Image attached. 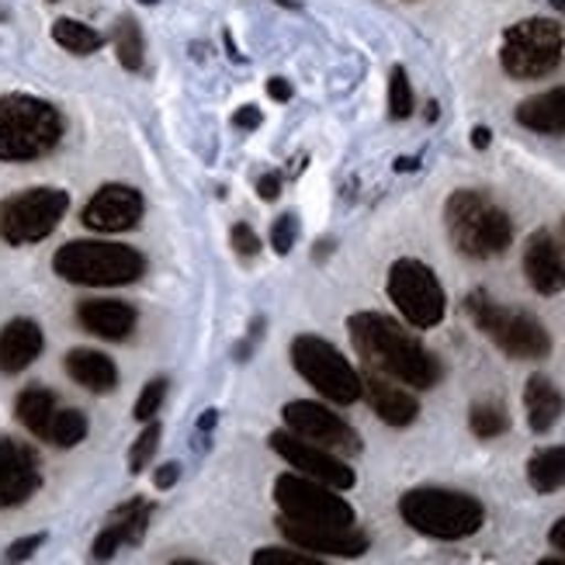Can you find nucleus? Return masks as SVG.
<instances>
[{
	"instance_id": "obj_3",
	"label": "nucleus",
	"mask_w": 565,
	"mask_h": 565,
	"mask_svg": "<svg viewBox=\"0 0 565 565\" xmlns=\"http://www.w3.org/2000/svg\"><path fill=\"white\" fill-rule=\"evenodd\" d=\"M53 271L70 285L87 288H118L146 275V257L126 243L108 239H73L56 250Z\"/></svg>"
},
{
	"instance_id": "obj_19",
	"label": "nucleus",
	"mask_w": 565,
	"mask_h": 565,
	"mask_svg": "<svg viewBox=\"0 0 565 565\" xmlns=\"http://www.w3.org/2000/svg\"><path fill=\"white\" fill-rule=\"evenodd\" d=\"M361 396L388 427H409L416 420V413H420V403H416L413 392H406L403 385H396L388 375H379V372L361 375Z\"/></svg>"
},
{
	"instance_id": "obj_6",
	"label": "nucleus",
	"mask_w": 565,
	"mask_h": 565,
	"mask_svg": "<svg viewBox=\"0 0 565 565\" xmlns=\"http://www.w3.org/2000/svg\"><path fill=\"white\" fill-rule=\"evenodd\" d=\"M465 312H469L472 323L510 358L542 361L552 351V337L542 319L524 309H507L489 299L486 291H472L469 299H465Z\"/></svg>"
},
{
	"instance_id": "obj_14",
	"label": "nucleus",
	"mask_w": 565,
	"mask_h": 565,
	"mask_svg": "<svg viewBox=\"0 0 565 565\" xmlns=\"http://www.w3.org/2000/svg\"><path fill=\"white\" fill-rule=\"evenodd\" d=\"M142 194L129 184H105L94 199L84 205L81 223L94 233H126L136 230L142 218Z\"/></svg>"
},
{
	"instance_id": "obj_41",
	"label": "nucleus",
	"mask_w": 565,
	"mask_h": 565,
	"mask_svg": "<svg viewBox=\"0 0 565 565\" xmlns=\"http://www.w3.org/2000/svg\"><path fill=\"white\" fill-rule=\"evenodd\" d=\"M267 94H271L275 102H288V97H291V84L285 77H271V81H267Z\"/></svg>"
},
{
	"instance_id": "obj_45",
	"label": "nucleus",
	"mask_w": 565,
	"mask_h": 565,
	"mask_svg": "<svg viewBox=\"0 0 565 565\" xmlns=\"http://www.w3.org/2000/svg\"><path fill=\"white\" fill-rule=\"evenodd\" d=\"M139 4H157V0H139Z\"/></svg>"
},
{
	"instance_id": "obj_8",
	"label": "nucleus",
	"mask_w": 565,
	"mask_h": 565,
	"mask_svg": "<svg viewBox=\"0 0 565 565\" xmlns=\"http://www.w3.org/2000/svg\"><path fill=\"white\" fill-rule=\"evenodd\" d=\"M291 364L319 396L337 403V406H351L361 399V372L343 358L330 340L302 333L291 340Z\"/></svg>"
},
{
	"instance_id": "obj_42",
	"label": "nucleus",
	"mask_w": 565,
	"mask_h": 565,
	"mask_svg": "<svg viewBox=\"0 0 565 565\" xmlns=\"http://www.w3.org/2000/svg\"><path fill=\"white\" fill-rule=\"evenodd\" d=\"M548 542H552V548H555V552H562V555H565V518H558V521L552 524Z\"/></svg>"
},
{
	"instance_id": "obj_5",
	"label": "nucleus",
	"mask_w": 565,
	"mask_h": 565,
	"mask_svg": "<svg viewBox=\"0 0 565 565\" xmlns=\"http://www.w3.org/2000/svg\"><path fill=\"white\" fill-rule=\"evenodd\" d=\"M63 136L60 111L32 94L0 97V160L24 163L56 150Z\"/></svg>"
},
{
	"instance_id": "obj_29",
	"label": "nucleus",
	"mask_w": 565,
	"mask_h": 565,
	"mask_svg": "<svg viewBox=\"0 0 565 565\" xmlns=\"http://www.w3.org/2000/svg\"><path fill=\"white\" fill-rule=\"evenodd\" d=\"M87 437V416L81 409H56L53 424H49L45 440L56 448H77Z\"/></svg>"
},
{
	"instance_id": "obj_34",
	"label": "nucleus",
	"mask_w": 565,
	"mask_h": 565,
	"mask_svg": "<svg viewBox=\"0 0 565 565\" xmlns=\"http://www.w3.org/2000/svg\"><path fill=\"white\" fill-rule=\"evenodd\" d=\"M254 565H323V562L291 545V548H260V552H254Z\"/></svg>"
},
{
	"instance_id": "obj_32",
	"label": "nucleus",
	"mask_w": 565,
	"mask_h": 565,
	"mask_svg": "<svg viewBox=\"0 0 565 565\" xmlns=\"http://www.w3.org/2000/svg\"><path fill=\"white\" fill-rule=\"evenodd\" d=\"M160 424H146V430L132 440V448H129V472L132 476H139L146 465H150V458L157 455V448H160Z\"/></svg>"
},
{
	"instance_id": "obj_30",
	"label": "nucleus",
	"mask_w": 565,
	"mask_h": 565,
	"mask_svg": "<svg viewBox=\"0 0 565 565\" xmlns=\"http://www.w3.org/2000/svg\"><path fill=\"white\" fill-rule=\"evenodd\" d=\"M469 427H472L476 437L493 440V437L510 430V413H507L503 403H476L469 409Z\"/></svg>"
},
{
	"instance_id": "obj_25",
	"label": "nucleus",
	"mask_w": 565,
	"mask_h": 565,
	"mask_svg": "<svg viewBox=\"0 0 565 565\" xmlns=\"http://www.w3.org/2000/svg\"><path fill=\"white\" fill-rule=\"evenodd\" d=\"M56 409H60L56 396L49 388H42V385H29L18 396V403H14V413H18L21 427L29 430V434H35V437H42V440L49 434V424H53Z\"/></svg>"
},
{
	"instance_id": "obj_20",
	"label": "nucleus",
	"mask_w": 565,
	"mask_h": 565,
	"mask_svg": "<svg viewBox=\"0 0 565 565\" xmlns=\"http://www.w3.org/2000/svg\"><path fill=\"white\" fill-rule=\"evenodd\" d=\"M136 309L118 299H87L77 306V323L102 340H126L136 330Z\"/></svg>"
},
{
	"instance_id": "obj_33",
	"label": "nucleus",
	"mask_w": 565,
	"mask_h": 565,
	"mask_svg": "<svg viewBox=\"0 0 565 565\" xmlns=\"http://www.w3.org/2000/svg\"><path fill=\"white\" fill-rule=\"evenodd\" d=\"M163 399H167V379H153V382H146V388L139 392V399H136V409H132V416H136L139 424H150V420H157V413H160Z\"/></svg>"
},
{
	"instance_id": "obj_4",
	"label": "nucleus",
	"mask_w": 565,
	"mask_h": 565,
	"mask_svg": "<svg viewBox=\"0 0 565 565\" xmlns=\"http://www.w3.org/2000/svg\"><path fill=\"white\" fill-rule=\"evenodd\" d=\"M399 518L416 534H427L434 542H461L482 527L486 510L476 497L458 493V489L420 486L399 500Z\"/></svg>"
},
{
	"instance_id": "obj_47",
	"label": "nucleus",
	"mask_w": 565,
	"mask_h": 565,
	"mask_svg": "<svg viewBox=\"0 0 565 565\" xmlns=\"http://www.w3.org/2000/svg\"><path fill=\"white\" fill-rule=\"evenodd\" d=\"M0 18H4V11H0Z\"/></svg>"
},
{
	"instance_id": "obj_17",
	"label": "nucleus",
	"mask_w": 565,
	"mask_h": 565,
	"mask_svg": "<svg viewBox=\"0 0 565 565\" xmlns=\"http://www.w3.org/2000/svg\"><path fill=\"white\" fill-rule=\"evenodd\" d=\"M150 518H153V503L150 500H129V503H121L111 513V518H108V524L102 527V534L94 537L90 555L97 562H108L121 545H139L146 527H150Z\"/></svg>"
},
{
	"instance_id": "obj_15",
	"label": "nucleus",
	"mask_w": 565,
	"mask_h": 565,
	"mask_svg": "<svg viewBox=\"0 0 565 565\" xmlns=\"http://www.w3.org/2000/svg\"><path fill=\"white\" fill-rule=\"evenodd\" d=\"M278 531L288 537L295 548L309 555H333V558H358L367 552V534L358 527H323V524H302V521H278Z\"/></svg>"
},
{
	"instance_id": "obj_18",
	"label": "nucleus",
	"mask_w": 565,
	"mask_h": 565,
	"mask_svg": "<svg viewBox=\"0 0 565 565\" xmlns=\"http://www.w3.org/2000/svg\"><path fill=\"white\" fill-rule=\"evenodd\" d=\"M524 278L537 295H558L565 288V254L548 230H537L527 236Z\"/></svg>"
},
{
	"instance_id": "obj_35",
	"label": "nucleus",
	"mask_w": 565,
	"mask_h": 565,
	"mask_svg": "<svg viewBox=\"0 0 565 565\" xmlns=\"http://www.w3.org/2000/svg\"><path fill=\"white\" fill-rule=\"evenodd\" d=\"M295 239H299V218H295L291 212L278 215L275 226H271V247H275V254H281V257L291 254Z\"/></svg>"
},
{
	"instance_id": "obj_9",
	"label": "nucleus",
	"mask_w": 565,
	"mask_h": 565,
	"mask_svg": "<svg viewBox=\"0 0 565 565\" xmlns=\"http://www.w3.org/2000/svg\"><path fill=\"white\" fill-rule=\"evenodd\" d=\"M70 209V194L60 188H29L0 202V239L29 247L53 233Z\"/></svg>"
},
{
	"instance_id": "obj_24",
	"label": "nucleus",
	"mask_w": 565,
	"mask_h": 565,
	"mask_svg": "<svg viewBox=\"0 0 565 565\" xmlns=\"http://www.w3.org/2000/svg\"><path fill=\"white\" fill-rule=\"evenodd\" d=\"M524 409H527V427L534 434H548L565 413V396L545 375H531L524 385Z\"/></svg>"
},
{
	"instance_id": "obj_13",
	"label": "nucleus",
	"mask_w": 565,
	"mask_h": 565,
	"mask_svg": "<svg viewBox=\"0 0 565 565\" xmlns=\"http://www.w3.org/2000/svg\"><path fill=\"white\" fill-rule=\"evenodd\" d=\"M267 445H271V451L281 455L295 472L327 482V486L340 489V493H343V489H354V482H358L354 469L340 455L319 448V445H309V440H302L299 434H291V430H275L271 437H267Z\"/></svg>"
},
{
	"instance_id": "obj_36",
	"label": "nucleus",
	"mask_w": 565,
	"mask_h": 565,
	"mask_svg": "<svg viewBox=\"0 0 565 565\" xmlns=\"http://www.w3.org/2000/svg\"><path fill=\"white\" fill-rule=\"evenodd\" d=\"M230 239H233V250H236V257H257L260 254V247H264V243H260V236L247 226V223H236L233 230H230Z\"/></svg>"
},
{
	"instance_id": "obj_22",
	"label": "nucleus",
	"mask_w": 565,
	"mask_h": 565,
	"mask_svg": "<svg viewBox=\"0 0 565 565\" xmlns=\"http://www.w3.org/2000/svg\"><path fill=\"white\" fill-rule=\"evenodd\" d=\"M66 375L77 382L81 388L87 392H97V396H105V392H111L118 385V367L108 354L102 351H90V348H77V351H70L66 361Z\"/></svg>"
},
{
	"instance_id": "obj_40",
	"label": "nucleus",
	"mask_w": 565,
	"mask_h": 565,
	"mask_svg": "<svg viewBox=\"0 0 565 565\" xmlns=\"http://www.w3.org/2000/svg\"><path fill=\"white\" fill-rule=\"evenodd\" d=\"M257 194L264 202H275L278 194H281V178L278 174H264L260 181H257Z\"/></svg>"
},
{
	"instance_id": "obj_21",
	"label": "nucleus",
	"mask_w": 565,
	"mask_h": 565,
	"mask_svg": "<svg viewBox=\"0 0 565 565\" xmlns=\"http://www.w3.org/2000/svg\"><path fill=\"white\" fill-rule=\"evenodd\" d=\"M45 348L42 327L35 319H11V323L0 330V372L18 375L24 372Z\"/></svg>"
},
{
	"instance_id": "obj_16",
	"label": "nucleus",
	"mask_w": 565,
	"mask_h": 565,
	"mask_svg": "<svg viewBox=\"0 0 565 565\" xmlns=\"http://www.w3.org/2000/svg\"><path fill=\"white\" fill-rule=\"evenodd\" d=\"M42 486L39 458L29 445L0 437V510L21 507Z\"/></svg>"
},
{
	"instance_id": "obj_11",
	"label": "nucleus",
	"mask_w": 565,
	"mask_h": 565,
	"mask_svg": "<svg viewBox=\"0 0 565 565\" xmlns=\"http://www.w3.org/2000/svg\"><path fill=\"white\" fill-rule=\"evenodd\" d=\"M388 299L416 330H434L448 312V295L424 260L403 257L388 271Z\"/></svg>"
},
{
	"instance_id": "obj_10",
	"label": "nucleus",
	"mask_w": 565,
	"mask_h": 565,
	"mask_svg": "<svg viewBox=\"0 0 565 565\" xmlns=\"http://www.w3.org/2000/svg\"><path fill=\"white\" fill-rule=\"evenodd\" d=\"M275 500L281 518L323 527H354V507L340 497V489L309 479L302 472H288L275 482Z\"/></svg>"
},
{
	"instance_id": "obj_37",
	"label": "nucleus",
	"mask_w": 565,
	"mask_h": 565,
	"mask_svg": "<svg viewBox=\"0 0 565 565\" xmlns=\"http://www.w3.org/2000/svg\"><path fill=\"white\" fill-rule=\"evenodd\" d=\"M42 542H45V534H29V537H21V542H14V545L4 552V562H24Z\"/></svg>"
},
{
	"instance_id": "obj_28",
	"label": "nucleus",
	"mask_w": 565,
	"mask_h": 565,
	"mask_svg": "<svg viewBox=\"0 0 565 565\" xmlns=\"http://www.w3.org/2000/svg\"><path fill=\"white\" fill-rule=\"evenodd\" d=\"M115 56L129 73L142 70L146 42H142V29H139L136 18H118V24H115Z\"/></svg>"
},
{
	"instance_id": "obj_27",
	"label": "nucleus",
	"mask_w": 565,
	"mask_h": 565,
	"mask_svg": "<svg viewBox=\"0 0 565 565\" xmlns=\"http://www.w3.org/2000/svg\"><path fill=\"white\" fill-rule=\"evenodd\" d=\"M53 39H56V45H63L66 53H73V56H90L105 42L102 32H94L90 24H84L77 18H60V21H53Z\"/></svg>"
},
{
	"instance_id": "obj_26",
	"label": "nucleus",
	"mask_w": 565,
	"mask_h": 565,
	"mask_svg": "<svg viewBox=\"0 0 565 565\" xmlns=\"http://www.w3.org/2000/svg\"><path fill=\"white\" fill-rule=\"evenodd\" d=\"M527 482L534 493H555L565 486V448H542L527 461Z\"/></svg>"
},
{
	"instance_id": "obj_2",
	"label": "nucleus",
	"mask_w": 565,
	"mask_h": 565,
	"mask_svg": "<svg viewBox=\"0 0 565 565\" xmlns=\"http://www.w3.org/2000/svg\"><path fill=\"white\" fill-rule=\"evenodd\" d=\"M445 230L455 243V250L461 257H472V260L500 257L510 250V243H513L510 215L493 199H486L482 191H469V188L455 191L448 199Z\"/></svg>"
},
{
	"instance_id": "obj_43",
	"label": "nucleus",
	"mask_w": 565,
	"mask_h": 565,
	"mask_svg": "<svg viewBox=\"0 0 565 565\" xmlns=\"http://www.w3.org/2000/svg\"><path fill=\"white\" fill-rule=\"evenodd\" d=\"M489 136H493V132H489L486 126H479V129L472 132V146H476V150H486V146H489Z\"/></svg>"
},
{
	"instance_id": "obj_31",
	"label": "nucleus",
	"mask_w": 565,
	"mask_h": 565,
	"mask_svg": "<svg viewBox=\"0 0 565 565\" xmlns=\"http://www.w3.org/2000/svg\"><path fill=\"white\" fill-rule=\"evenodd\" d=\"M388 115L392 118H409L413 115V87L403 66H392L388 73Z\"/></svg>"
},
{
	"instance_id": "obj_7",
	"label": "nucleus",
	"mask_w": 565,
	"mask_h": 565,
	"mask_svg": "<svg viewBox=\"0 0 565 565\" xmlns=\"http://www.w3.org/2000/svg\"><path fill=\"white\" fill-rule=\"evenodd\" d=\"M565 35L548 18H524L503 32L500 63L513 81H542L562 66Z\"/></svg>"
},
{
	"instance_id": "obj_38",
	"label": "nucleus",
	"mask_w": 565,
	"mask_h": 565,
	"mask_svg": "<svg viewBox=\"0 0 565 565\" xmlns=\"http://www.w3.org/2000/svg\"><path fill=\"white\" fill-rule=\"evenodd\" d=\"M264 121V115H260V108H254V105H243L236 115H233V126L236 129H257Z\"/></svg>"
},
{
	"instance_id": "obj_39",
	"label": "nucleus",
	"mask_w": 565,
	"mask_h": 565,
	"mask_svg": "<svg viewBox=\"0 0 565 565\" xmlns=\"http://www.w3.org/2000/svg\"><path fill=\"white\" fill-rule=\"evenodd\" d=\"M178 479H181V465H178V461H167V465H160V469H157L153 486H157V489H170Z\"/></svg>"
},
{
	"instance_id": "obj_46",
	"label": "nucleus",
	"mask_w": 565,
	"mask_h": 565,
	"mask_svg": "<svg viewBox=\"0 0 565 565\" xmlns=\"http://www.w3.org/2000/svg\"><path fill=\"white\" fill-rule=\"evenodd\" d=\"M562 233H565V223H562Z\"/></svg>"
},
{
	"instance_id": "obj_12",
	"label": "nucleus",
	"mask_w": 565,
	"mask_h": 565,
	"mask_svg": "<svg viewBox=\"0 0 565 565\" xmlns=\"http://www.w3.org/2000/svg\"><path fill=\"white\" fill-rule=\"evenodd\" d=\"M285 416V427L291 434H299L309 445H319L333 455H358L361 451V437L358 430L343 420L340 413H333L323 403H312V399H295L281 409Z\"/></svg>"
},
{
	"instance_id": "obj_23",
	"label": "nucleus",
	"mask_w": 565,
	"mask_h": 565,
	"mask_svg": "<svg viewBox=\"0 0 565 565\" xmlns=\"http://www.w3.org/2000/svg\"><path fill=\"white\" fill-rule=\"evenodd\" d=\"M518 121L537 136H565V84L518 105Z\"/></svg>"
},
{
	"instance_id": "obj_44",
	"label": "nucleus",
	"mask_w": 565,
	"mask_h": 565,
	"mask_svg": "<svg viewBox=\"0 0 565 565\" xmlns=\"http://www.w3.org/2000/svg\"><path fill=\"white\" fill-rule=\"evenodd\" d=\"M552 8H555V11H562V14H565V0H552Z\"/></svg>"
},
{
	"instance_id": "obj_1",
	"label": "nucleus",
	"mask_w": 565,
	"mask_h": 565,
	"mask_svg": "<svg viewBox=\"0 0 565 565\" xmlns=\"http://www.w3.org/2000/svg\"><path fill=\"white\" fill-rule=\"evenodd\" d=\"M348 333L358 358L379 375H388L413 388H434L440 382V361L403 323L385 312H354Z\"/></svg>"
}]
</instances>
